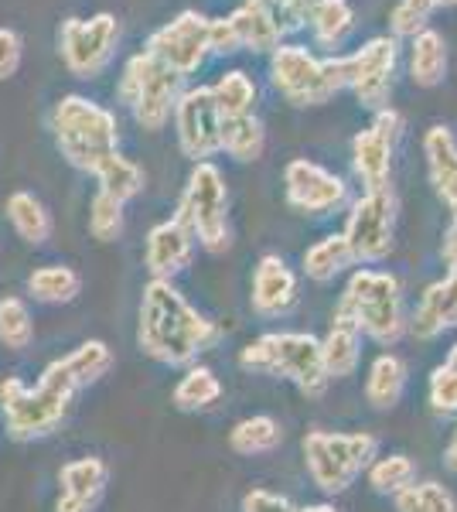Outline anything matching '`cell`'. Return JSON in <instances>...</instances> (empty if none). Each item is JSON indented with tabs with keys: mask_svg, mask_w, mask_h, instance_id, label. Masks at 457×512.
<instances>
[{
	"mask_svg": "<svg viewBox=\"0 0 457 512\" xmlns=\"http://www.w3.org/2000/svg\"><path fill=\"white\" fill-rule=\"evenodd\" d=\"M222 338L198 308H191L185 294L171 280H151L140 297L137 342L161 366H191L202 352H209Z\"/></svg>",
	"mask_w": 457,
	"mask_h": 512,
	"instance_id": "1",
	"label": "cell"
},
{
	"mask_svg": "<svg viewBox=\"0 0 457 512\" xmlns=\"http://www.w3.org/2000/svg\"><path fill=\"white\" fill-rule=\"evenodd\" d=\"M72 396H76V386H72L69 373H65L58 359L41 373L38 386H28L18 376L4 379L0 383V410H4L7 434L14 441L48 437L69 414Z\"/></svg>",
	"mask_w": 457,
	"mask_h": 512,
	"instance_id": "2",
	"label": "cell"
},
{
	"mask_svg": "<svg viewBox=\"0 0 457 512\" xmlns=\"http://www.w3.org/2000/svg\"><path fill=\"white\" fill-rule=\"evenodd\" d=\"M239 366L246 373H260L273 379H287L307 400H321L331 379L321 362V338L311 332H267L239 352Z\"/></svg>",
	"mask_w": 457,
	"mask_h": 512,
	"instance_id": "3",
	"label": "cell"
},
{
	"mask_svg": "<svg viewBox=\"0 0 457 512\" xmlns=\"http://www.w3.org/2000/svg\"><path fill=\"white\" fill-rule=\"evenodd\" d=\"M48 127H52L55 147L62 151V158L79 171H93L106 154L120 147L116 113L79 93L58 99L52 113H48Z\"/></svg>",
	"mask_w": 457,
	"mask_h": 512,
	"instance_id": "4",
	"label": "cell"
},
{
	"mask_svg": "<svg viewBox=\"0 0 457 512\" xmlns=\"http://www.w3.org/2000/svg\"><path fill=\"white\" fill-rule=\"evenodd\" d=\"M338 318H348L379 345H396L406 335V311H403V287L400 277L386 270H355L348 280L342 301L335 308Z\"/></svg>",
	"mask_w": 457,
	"mask_h": 512,
	"instance_id": "5",
	"label": "cell"
},
{
	"mask_svg": "<svg viewBox=\"0 0 457 512\" xmlns=\"http://www.w3.org/2000/svg\"><path fill=\"white\" fill-rule=\"evenodd\" d=\"M270 82L290 106H324L348 89V55L314 59L304 45H277L270 52Z\"/></svg>",
	"mask_w": 457,
	"mask_h": 512,
	"instance_id": "6",
	"label": "cell"
},
{
	"mask_svg": "<svg viewBox=\"0 0 457 512\" xmlns=\"http://www.w3.org/2000/svg\"><path fill=\"white\" fill-rule=\"evenodd\" d=\"M301 448H304V465L311 482L324 495H342L379 458V437L365 431L355 434L307 431Z\"/></svg>",
	"mask_w": 457,
	"mask_h": 512,
	"instance_id": "7",
	"label": "cell"
},
{
	"mask_svg": "<svg viewBox=\"0 0 457 512\" xmlns=\"http://www.w3.org/2000/svg\"><path fill=\"white\" fill-rule=\"evenodd\" d=\"M178 222H185L195 243L209 253H226L232 246L229 229V188L212 161H198L185 181L178 202Z\"/></svg>",
	"mask_w": 457,
	"mask_h": 512,
	"instance_id": "8",
	"label": "cell"
},
{
	"mask_svg": "<svg viewBox=\"0 0 457 512\" xmlns=\"http://www.w3.org/2000/svg\"><path fill=\"white\" fill-rule=\"evenodd\" d=\"M181 82L185 79L178 72H171L168 65L157 62L154 55L137 52L134 59H127V65H123L120 82H116V96L134 113L140 127L157 134L171 120L174 103H178L181 89H185Z\"/></svg>",
	"mask_w": 457,
	"mask_h": 512,
	"instance_id": "9",
	"label": "cell"
},
{
	"mask_svg": "<svg viewBox=\"0 0 457 512\" xmlns=\"http://www.w3.org/2000/svg\"><path fill=\"white\" fill-rule=\"evenodd\" d=\"M120 45V21L110 11H99L93 18H65L58 28V55L65 69L79 79H96L113 62Z\"/></svg>",
	"mask_w": 457,
	"mask_h": 512,
	"instance_id": "10",
	"label": "cell"
},
{
	"mask_svg": "<svg viewBox=\"0 0 457 512\" xmlns=\"http://www.w3.org/2000/svg\"><path fill=\"white\" fill-rule=\"evenodd\" d=\"M396 192L379 188V192H362L345 219V243L352 250L355 263H382L393 253L396 239Z\"/></svg>",
	"mask_w": 457,
	"mask_h": 512,
	"instance_id": "11",
	"label": "cell"
},
{
	"mask_svg": "<svg viewBox=\"0 0 457 512\" xmlns=\"http://www.w3.org/2000/svg\"><path fill=\"white\" fill-rule=\"evenodd\" d=\"M174 134L181 154L191 161H209L222 151V113L212 99V86L181 89L174 103Z\"/></svg>",
	"mask_w": 457,
	"mask_h": 512,
	"instance_id": "12",
	"label": "cell"
},
{
	"mask_svg": "<svg viewBox=\"0 0 457 512\" xmlns=\"http://www.w3.org/2000/svg\"><path fill=\"white\" fill-rule=\"evenodd\" d=\"M400 62V45L393 35L369 38L359 52L348 55V89L359 99V106L379 113L393 96V76Z\"/></svg>",
	"mask_w": 457,
	"mask_h": 512,
	"instance_id": "13",
	"label": "cell"
},
{
	"mask_svg": "<svg viewBox=\"0 0 457 512\" xmlns=\"http://www.w3.org/2000/svg\"><path fill=\"white\" fill-rule=\"evenodd\" d=\"M147 55H154L161 65L178 72L181 79L202 69L209 59V18L198 11H181L178 18L161 24L151 38H147Z\"/></svg>",
	"mask_w": 457,
	"mask_h": 512,
	"instance_id": "14",
	"label": "cell"
},
{
	"mask_svg": "<svg viewBox=\"0 0 457 512\" xmlns=\"http://www.w3.org/2000/svg\"><path fill=\"white\" fill-rule=\"evenodd\" d=\"M403 117L386 106L372 117V127H365L362 134L352 140V164L355 175H359L365 192H379L389 188V175H393V147L400 140Z\"/></svg>",
	"mask_w": 457,
	"mask_h": 512,
	"instance_id": "15",
	"label": "cell"
},
{
	"mask_svg": "<svg viewBox=\"0 0 457 512\" xmlns=\"http://www.w3.org/2000/svg\"><path fill=\"white\" fill-rule=\"evenodd\" d=\"M284 188H287V205L304 216H324L345 205L348 185L335 171L321 168V164L297 158L284 168Z\"/></svg>",
	"mask_w": 457,
	"mask_h": 512,
	"instance_id": "16",
	"label": "cell"
},
{
	"mask_svg": "<svg viewBox=\"0 0 457 512\" xmlns=\"http://www.w3.org/2000/svg\"><path fill=\"white\" fill-rule=\"evenodd\" d=\"M249 304H253V311L263 318H280L297 304V277H294V270L287 267L284 256H277V253L260 256V263H256V270H253V294H249Z\"/></svg>",
	"mask_w": 457,
	"mask_h": 512,
	"instance_id": "17",
	"label": "cell"
},
{
	"mask_svg": "<svg viewBox=\"0 0 457 512\" xmlns=\"http://www.w3.org/2000/svg\"><path fill=\"white\" fill-rule=\"evenodd\" d=\"M191 253H195V236L188 233L185 222H157L147 233L144 263L151 270V280H171L174 274H181L191 263Z\"/></svg>",
	"mask_w": 457,
	"mask_h": 512,
	"instance_id": "18",
	"label": "cell"
},
{
	"mask_svg": "<svg viewBox=\"0 0 457 512\" xmlns=\"http://www.w3.org/2000/svg\"><path fill=\"white\" fill-rule=\"evenodd\" d=\"M457 328V284L454 280H434L427 291L420 294L417 311L406 318V332L417 342H434L444 332Z\"/></svg>",
	"mask_w": 457,
	"mask_h": 512,
	"instance_id": "19",
	"label": "cell"
},
{
	"mask_svg": "<svg viewBox=\"0 0 457 512\" xmlns=\"http://www.w3.org/2000/svg\"><path fill=\"white\" fill-rule=\"evenodd\" d=\"M423 158L437 198L451 209V216H457V140L444 123L423 134Z\"/></svg>",
	"mask_w": 457,
	"mask_h": 512,
	"instance_id": "20",
	"label": "cell"
},
{
	"mask_svg": "<svg viewBox=\"0 0 457 512\" xmlns=\"http://www.w3.org/2000/svg\"><path fill=\"white\" fill-rule=\"evenodd\" d=\"M321 362L328 379H348L362 362V332L348 318H331L328 335L321 338Z\"/></svg>",
	"mask_w": 457,
	"mask_h": 512,
	"instance_id": "21",
	"label": "cell"
},
{
	"mask_svg": "<svg viewBox=\"0 0 457 512\" xmlns=\"http://www.w3.org/2000/svg\"><path fill=\"white\" fill-rule=\"evenodd\" d=\"M406 379H410V369L400 355L382 352L372 359L369 366V379H365V400H369L372 410H393L400 407L403 393H406Z\"/></svg>",
	"mask_w": 457,
	"mask_h": 512,
	"instance_id": "22",
	"label": "cell"
},
{
	"mask_svg": "<svg viewBox=\"0 0 457 512\" xmlns=\"http://www.w3.org/2000/svg\"><path fill=\"white\" fill-rule=\"evenodd\" d=\"M226 21H229L232 35H236V41H239V48H246V52L267 55L280 45V31L273 28V21L263 14V7L256 4V0L239 4Z\"/></svg>",
	"mask_w": 457,
	"mask_h": 512,
	"instance_id": "23",
	"label": "cell"
},
{
	"mask_svg": "<svg viewBox=\"0 0 457 512\" xmlns=\"http://www.w3.org/2000/svg\"><path fill=\"white\" fill-rule=\"evenodd\" d=\"M447 76V45L437 31H420L410 45V79L420 89H434Z\"/></svg>",
	"mask_w": 457,
	"mask_h": 512,
	"instance_id": "24",
	"label": "cell"
},
{
	"mask_svg": "<svg viewBox=\"0 0 457 512\" xmlns=\"http://www.w3.org/2000/svg\"><path fill=\"white\" fill-rule=\"evenodd\" d=\"M89 175L99 181V192L113 195L116 202H130V198H137L144 192V171H140V164L123 158L120 151L106 154Z\"/></svg>",
	"mask_w": 457,
	"mask_h": 512,
	"instance_id": "25",
	"label": "cell"
},
{
	"mask_svg": "<svg viewBox=\"0 0 457 512\" xmlns=\"http://www.w3.org/2000/svg\"><path fill=\"white\" fill-rule=\"evenodd\" d=\"M7 219L28 246H41L52 239V216H48L45 202L31 192H14L7 198Z\"/></svg>",
	"mask_w": 457,
	"mask_h": 512,
	"instance_id": "26",
	"label": "cell"
},
{
	"mask_svg": "<svg viewBox=\"0 0 457 512\" xmlns=\"http://www.w3.org/2000/svg\"><path fill=\"white\" fill-rule=\"evenodd\" d=\"M307 21H311L318 45L324 48H342L355 31V11L348 0H314Z\"/></svg>",
	"mask_w": 457,
	"mask_h": 512,
	"instance_id": "27",
	"label": "cell"
},
{
	"mask_svg": "<svg viewBox=\"0 0 457 512\" xmlns=\"http://www.w3.org/2000/svg\"><path fill=\"white\" fill-rule=\"evenodd\" d=\"M284 444V427L267 414H256L239 420L229 431V448L243 458H256V454H270Z\"/></svg>",
	"mask_w": 457,
	"mask_h": 512,
	"instance_id": "28",
	"label": "cell"
},
{
	"mask_svg": "<svg viewBox=\"0 0 457 512\" xmlns=\"http://www.w3.org/2000/svg\"><path fill=\"white\" fill-rule=\"evenodd\" d=\"M263 147H267V130H263V120L256 117V113L236 117V120H222V151H226L232 161H239V164L260 161Z\"/></svg>",
	"mask_w": 457,
	"mask_h": 512,
	"instance_id": "29",
	"label": "cell"
},
{
	"mask_svg": "<svg viewBox=\"0 0 457 512\" xmlns=\"http://www.w3.org/2000/svg\"><path fill=\"white\" fill-rule=\"evenodd\" d=\"M352 250H348L345 236L342 233H331L318 239L314 246H307L304 253V274L307 280H318V284H328V280H335L338 274H345L348 267H352Z\"/></svg>",
	"mask_w": 457,
	"mask_h": 512,
	"instance_id": "30",
	"label": "cell"
},
{
	"mask_svg": "<svg viewBox=\"0 0 457 512\" xmlns=\"http://www.w3.org/2000/svg\"><path fill=\"white\" fill-rule=\"evenodd\" d=\"M62 369L69 373L72 386L82 390V386L96 383V379H103L106 373L113 369V349L106 342H99V338H89V342L76 345L69 355H62Z\"/></svg>",
	"mask_w": 457,
	"mask_h": 512,
	"instance_id": "31",
	"label": "cell"
},
{
	"mask_svg": "<svg viewBox=\"0 0 457 512\" xmlns=\"http://www.w3.org/2000/svg\"><path fill=\"white\" fill-rule=\"evenodd\" d=\"M82 291V277L65 263H48L28 277V294L41 304H69Z\"/></svg>",
	"mask_w": 457,
	"mask_h": 512,
	"instance_id": "32",
	"label": "cell"
},
{
	"mask_svg": "<svg viewBox=\"0 0 457 512\" xmlns=\"http://www.w3.org/2000/svg\"><path fill=\"white\" fill-rule=\"evenodd\" d=\"M212 99L219 106L222 120H236L249 117L256 110V82L246 76L243 69H229L222 72L219 82L212 86Z\"/></svg>",
	"mask_w": 457,
	"mask_h": 512,
	"instance_id": "33",
	"label": "cell"
},
{
	"mask_svg": "<svg viewBox=\"0 0 457 512\" xmlns=\"http://www.w3.org/2000/svg\"><path fill=\"white\" fill-rule=\"evenodd\" d=\"M219 396H222V383L209 366H188V373L174 386L171 400H174V407L185 410V414H198V410L212 407Z\"/></svg>",
	"mask_w": 457,
	"mask_h": 512,
	"instance_id": "34",
	"label": "cell"
},
{
	"mask_svg": "<svg viewBox=\"0 0 457 512\" xmlns=\"http://www.w3.org/2000/svg\"><path fill=\"white\" fill-rule=\"evenodd\" d=\"M106 478H110V468H106L103 458H76L58 472L62 495H76V499L86 502H99V495L106 489Z\"/></svg>",
	"mask_w": 457,
	"mask_h": 512,
	"instance_id": "35",
	"label": "cell"
},
{
	"mask_svg": "<svg viewBox=\"0 0 457 512\" xmlns=\"http://www.w3.org/2000/svg\"><path fill=\"white\" fill-rule=\"evenodd\" d=\"M369 489L376 495H400L403 489H410L417 482V461L410 454H389V458H376L369 468Z\"/></svg>",
	"mask_w": 457,
	"mask_h": 512,
	"instance_id": "36",
	"label": "cell"
},
{
	"mask_svg": "<svg viewBox=\"0 0 457 512\" xmlns=\"http://www.w3.org/2000/svg\"><path fill=\"white\" fill-rule=\"evenodd\" d=\"M35 338V325H31V311L21 297H0V345L11 352H24Z\"/></svg>",
	"mask_w": 457,
	"mask_h": 512,
	"instance_id": "37",
	"label": "cell"
},
{
	"mask_svg": "<svg viewBox=\"0 0 457 512\" xmlns=\"http://www.w3.org/2000/svg\"><path fill=\"white\" fill-rule=\"evenodd\" d=\"M396 512H457V499L440 482H413L410 489L393 495Z\"/></svg>",
	"mask_w": 457,
	"mask_h": 512,
	"instance_id": "38",
	"label": "cell"
},
{
	"mask_svg": "<svg viewBox=\"0 0 457 512\" xmlns=\"http://www.w3.org/2000/svg\"><path fill=\"white\" fill-rule=\"evenodd\" d=\"M427 400L437 417H457V345L447 352V362L437 366L427 379Z\"/></svg>",
	"mask_w": 457,
	"mask_h": 512,
	"instance_id": "39",
	"label": "cell"
},
{
	"mask_svg": "<svg viewBox=\"0 0 457 512\" xmlns=\"http://www.w3.org/2000/svg\"><path fill=\"white\" fill-rule=\"evenodd\" d=\"M89 233L99 243H116L123 236V202H116L106 192H96L89 202Z\"/></svg>",
	"mask_w": 457,
	"mask_h": 512,
	"instance_id": "40",
	"label": "cell"
},
{
	"mask_svg": "<svg viewBox=\"0 0 457 512\" xmlns=\"http://www.w3.org/2000/svg\"><path fill=\"white\" fill-rule=\"evenodd\" d=\"M434 0H400L393 11V38H417L420 31H427V21L434 14Z\"/></svg>",
	"mask_w": 457,
	"mask_h": 512,
	"instance_id": "41",
	"label": "cell"
},
{
	"mask_svg": "<svg viewBox=\"0 0 457 512\" xmlns=\"http://www.w3.org/2000/svg\"><path fill=\"white\" fill-rule=\"evenodd\" d=\"M24 59V41L14 28H0V82L18 76Z\"/></svg>",
	"mask_w": 457,
	"mask_h": 512,
	"instance_id": "42",
	"label": "cell"
},
{
	"mask_svg": "<svg viewBox=\"0 0 457 512\" xmlns=\"http://www.w3.org/2000/svg\"><path fill=\"white\" fill-rule=\"evenodd\" d=\"M297 506H290V499L270 492V489H253L243 495V512H294Z\"/></svg>",
	"mask_w": 457,
	"mask_h": 512,
	"instance_id": "43",
	"label": "cell"
},
{
	"mask_svg": "<svg viewBox=\"0 0 457 512\" xmlns=\"http://www.w3.org/2000/svg\"><path fill=\"white\" fill-rule=\"evenodd\" d=\"M239 41L226 18H209V55H236Z\"/></svg>",
	"mask_w": 457,
	"mask_h": 512,
	"instance_id": "44",
	"label": "cell"
},
{
	"mask_svg": "<svg viewBox=\"0 0 457 512\" xmlns=\"http://www.w3.org/2000/svg\"><path fill=\"white\" fill-rule=\"evenodd\" d=\"M444 260H447V280H454L457 284V216L451 219V229H447L444 236Z\"/></svg>",
	"mask_w": 457,
	"mask_h": 512,
	"instance_id": "45",
	"label": "cell"
},
{
	"mask_svg": "<svg viewBox=\"0 0 457 512\" xmlns=\"http://www.w3.org/2000/svg\"><path fill=\"white\" fill-rule=\"evenodd\" d=\"M96 502H86V499H76V495H58L55 502V512H93Z\"/></svg>",
	"mask_w": 457,
	"mask_h": 512,
	"instance_id": "46",
	"label": "cell"
},
{
	"mask_svg": "<svg viewBox=\"0 0 457 512\" xmlns=\"http://www.w3.org/2000/svg\"><path fill=\"white\" fill-rule=\"evenodd\" d=\"M444 468L451 475H457V427L451 431V441H447V448H444Z\"/></svg>",
	"mask_w": 457,
	"mask_h": 512,
	"instance_id": "47",
	"label": "cell"
},
{
	"mask_svg": "<svg viewBox=\"0 0 457 512\" xmlns=\"http://www.w3.org/2000/svg\"><path fill=\"white\" fill-rule=\"evenodd\" d=\"M294 512H342V509L331 506V502H318V506H301V509H294Z\"/></svg>",
	"mask_w": 457,
	"mask_h": 512,
	"instance_id": "48",
	"label": "cell"
},
{
	"mask_svg": "<svg viewBox=\"0 0 457 512\" xmlns=\"http://www.w3.org/2000/svg\"><path fill=\"white\" fill-rule=\"evenodd\" d=\"M437 7H457V0H434Z\"/></svg>",
	"mask_w": 457,
	"mask_h": 512,
	"instance_id": "49",
	"label": "cell"
}]
</instances>
